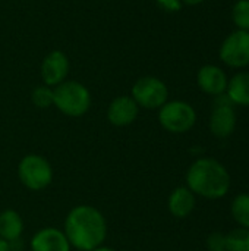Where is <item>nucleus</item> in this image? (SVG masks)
<instances>
[{
    "instance_id": "obj_1",
    "label": "nucleus",
    "mask_w": 249,
    "mask_h": 251,
    "mask_svg": "<svg viewBox=\"0 0 249 251\" xmlns=\"http://www.w3.org/2000/svg\"><path fill=\"white\" fill-rule=\"evenodd\" d=\"M65 235L76 250L92 251L106 240L107 224L100 210L81 204L68 213L65 219Z\"/></svg>"
},
{
    "instance_id": "obj_2",
    "label": "nucleus",
    "mask_w": 249,
    "mask_h": 251,
    "mask_svg": "<svg viewBox=\"0 0 249 251\" xmlns=\"http://www.w3.org/2000/svg\"><path fill=\"white\" fill-rule=\"evenodd\" d=\"M186 184L194 194L208 200H217L227 194L230 188V175L216 159L203 157L195 160L188 169Z\"/></svg>"
},
{
    "instance_id": "obj_3",
    "label": "nucleus",
    "mask_w": 249,
    "mask_h": 251,
    "mask_svg": "<svg viewBox=\"0 0 249 251\" xmlns=\"http://www.w3.org/2000/svg\"><path fill=\"white\" fill-rule=\"evenodd\" d=\"M53 104L63 115L79 118L91 107V93L78 81H63L53 88Z\"/></svg>"
},
{
    "instance_id": "obj_4",
    "label": "nucleus",
    "mask_w": 249,
    "mask_h": 251,
    "mask_svg": "<svg viewBox=\"0 0 249 251\" xmlns=\"http://www.w3.org/2000/svg\"><path fill=\"white\" fill-rule=\"evenodd\" d=\"M18 176L28 190L40 191L47 188L53 179V169L47 159L40 154H26L18 165Z\"/></svg>"
},
{
    "instance_id": "obj_5",
    "label": "nucleus",
    "mask_w": 249,
    "mask_h": 251,
    "mask_svg": "<svg viewBox=\"0 0 249 251\" xmlns=\"http://www.w3.org/2000/svg\"><path fill=\"white\" fill-rule=\"evenodd\" d=\"M160 125L172 134H183L192 129L197 122L195 109L182 100L166 101L158 112Z\"/></svg>"
},
{
    "instance_id": "obj_6",
    "label": "nucleus",
    "mask_w": 249,
    "mask_h": 251,
    "mask_svg": "<svg viewBox=\"0 0 249 251\" xmlns=\"http://www.w3.org/2000/svg\"><path fill=\"white\" fill-rule=\"evenodd\" d=\"M135 103L144 109H160L169 99L167 85L156 76H142L132 87Z\"/></svg>"
},
{
    "instance_id": "obj_7",
    "label": "nucleus",
    "mask_w": 249,
    "mask_h": 251,
    "mask_svg": "<svg viewBox=\"0 0 249 251\" xmlns=\"http://www.w3.org/2000/svg\"><path fill=\"white\" fill-rule=\"evenodd\" d=\"M220 59L232 68L249 65V31L238 29L232 32L220 47Z\"/></svg>"
},
{
    "instance_id": "obj_8",
    "label": "nucleus",
    "mask_w": 249,
    "mask_h": 251,
    "mask_svg": "<svg viewBox=\"0 0 249 251\" xmlns=\"http://www.w3.org/2000/svg\"><path fill=\"white\" fill-rule=\"evenodd\" d=\"M68 74H69V59L63 51L53 50L44 57L41 63V78L44 81V85L57 87L59 84L66 81Z\"/></svg>"
},
{
    "instance_id": "obj_9",
    "label": "nucleus",
    "mask_w": 249,
    "mask_h": 251,
    "mask_svg": "<svg viewBox=\"0 0 249 251\" xmlns=\"http://www.w3.org/2000/svg\"><path fill=\"white\" fill-rule=\"evenodd\" d=\"M139 113V106L131 96H120L112 100L107 109V119L114 126H128L135 122Z\"/></svg>"
},
{
    "instance_id": "obj_10",
    "label": "nucleus",
    "mask_w": 249,
    "mask_h": 251,
    "mask_svg": "<svg viewBox=\"0 0 249 251\" xmlns=\"http://www.w3.org/2000/svg\"><path fill=\"white\" fill-rule=\"evenodd\" d=\"M31 251H70V244L57 228L48 226L40 229L31 240Z\"/></svg>"
},
{
    "instance_id": "obj_11",
    "label": "nucleus",
    "mask_w": 249,
    "mask_h": 251,
    "mask_svg": "<svg viewBox=\"0 0 249 251\" xmlns=\"http://www.w3.org/2000/svg\"><path fill=\"white\" fill-rule=\"evenodd\" d=\"M197 82L200 88L211 96H219L226 93L227 90V76L226 74L216 65H205L198 71Z\"/></svg>"
},
{
    "instance_id": "obj_12",
    "label": "nucleus",
    "mask_w": 249,
    "mask_h": 251,
    "mask_svg": "<svg viewBox=\"0 0 249 251\" xmlns=\"http://www.w3.org/2000/svg\"><path fill=\"white\" fill-rule=\"evenodd\" d=\"M236 128V113L233 106H214L210 118V129L217 138H227Z\"/></svg>"
},
{
    "instance_id": "obj_13",
    "label": "nucleus",
    "mask_w": 249,
    "mask_h": 251,
    "mask_svg": "<svg viewBox=\"0 0 249 251\" xmlns=\"http://www.w3.org/2000/svg\"><path fill=\"white\" fill-rule=\"evenodd\" d=\"M167 206H169V212L175 218L183 219L189 216L195 209V194L188 187H178L176 190L172 191Z\"/></svg>"
},
{
    "instance_id": "obj_14",
    "label": "nucleus",
    "mask_w": 249,
    "mask_h": 251,
    "mask_svg": "<svg viewBox=\"0 0 249 251\" xmlns=\"http://www.w3.org/2000/svg\"><path fill=\"white\" fill-rule=\"evenodd\" d=\"M23 232V221L15 210H4L0 213V238L9 244L16 243Z\"/></svg>"
},
{
    "instance_id": "obj_15",
    "label": "nucleus",
    "mask_w": 249,
    "mask_h": 251,
    "mask_svg": "<svg viewBox=\"0 0 249 251\" xmlns=\"http://www.w3.org/2000/svg\"><path fill=\"white\" fill-rule=\"evenodd\" d=\"M226 94L233 104L249 106V72H239L227 82Z\"/></svg>"
},
{
    "instance_id": "obj_16",
    "label": "nucleus",
    "mask_w": 249,
    "mask_h": 251,
    "mask_svg": "<svg viewBox=\"0 0 249 251\" xmlns=\"http://www.w3.org/2000/svg\"><path fill=\"white\" fill-rule=\"evenodd\" d=\"M232 216L241 225L249 229V194H239L232 203Z\"/></svg>"
},
{
    "instance_id": "obj_17",
    "label": "nucleus",
    "mask_w": 249,
    "mask_h": 251,
    "mask_svg": "<svg viewBox=\"0 0 249 251\" xmlns=\"http://www.w3.org/2000/svg\"><path fill=\"white\" fill-rule=\"evenodd\" d=\"M226 251H249V229L236 228L226 235Z\"/></svg>"
},
{
    "instance_id": "obj_18",
    "label": "nucleus",
    "mask_w": 249,
    "mask_h": 251,
    "mask_svg": "<svg viewBox=\"0 0 249 251\" xmlns=\"http://www.w3.org/2000/svg\"><path fill=\"white\" fill-rule=\"evenodd\" d=\"M232 19L239 29L249 31V0H238L235 3L232 9Z\"/></svg>"
},
{
    "instance_id": "obj_19",
    "label": "nucleus",
    "mask_w": 249,
    "mask_h": 251,
    "mask_svg": "<svg viewBox=\"0 0 249 251\" xmlns=\"http://www.w3.org/2000/svg\"><path fill=\"white\" fill-rule=\"evenodd\" d=\"M31 100L40 109H45V107L51 106L53 104V90H51V87L41 85V87L34 88L32 94H31Z\"/></svg>"
},
{
    "instance_id": "obj_20",
    "label": "nucleus",
    "mask_w": 249,
    "mask_h": 251,
    "mask_svg": "<svg viewBox=\"0 0 249 251\" xmlns=\"http://www.w3.org/2000/svg\"><path fill=\"white\" fill-rule=\"evenodd\" d=\"M207 246L210 251H226V235L220 232H214L208 237Z\"/></svg>"
},
{
    "instance_id": "obj_21",
    "label": "nucleus",
    "mask_w": 249,
    "mask_h": 251,
    "mask_svg": "<svg viewBox=\"0 0 249 251\" xmlns=\"http://www.w3.org/2000/svg\"><path fill=\"white\" fill-rule=\"evenodd\" d=\"M157 6L164 12L175 13L182 9V0H156Z\"/></svg>"
},
{
    "instance_id": "obj_22",
    "label": "nucleus",
    "mask_w": 249,
    "mask_h": 251,
    "mask_svg": "<svg viewBox=\"0 0 249 251\" xmlns=\"http://www.w3.org/2000/svg\"><path fill=\"white\" fill-rule=\"evenodd\" d=\"M0 251H12V249H10V244H9L7 241L1 240V238H0Z\"/></svg>"
},
{
    "instance_id": "obj_23",
    "label": "nucleus",
    "mask_w": 249,
    "mask_h": 251,
    "mask_svg": "<svg viewBox=\"0 0 249 251\" xmlns=\"http://www.w3.org/2000/svg\"><path fill=\"white\" fill-rule=\"evenodd\" d=\"M204 0H182V3H186V4H189V6H195V4H200V3H203Z\"/></svg>"
},
{
    "instance_id": "obj_24",
    "label": "nucleus",
    "mask_w": 249,
    "mask_h": 251,
    "mask_svg": "<svg viewBox=\"0 0 249 251\" xmlns=\"http://www.w3.org/2000/svg\"><path fill=\"white\" fill-rule=\"evenodd\" d=\"M92 251H114V250H113V249H110V247H101V246H100V247L94 249Z\"/></svg>"
}]
</instances>
